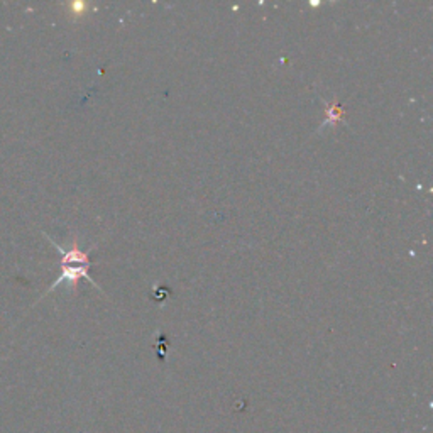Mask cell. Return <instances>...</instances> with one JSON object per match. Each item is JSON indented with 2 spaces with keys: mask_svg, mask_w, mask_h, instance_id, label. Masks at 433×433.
<instances>
[{
  "mask_svg": "<svg viewBox=\"0 0 433 433\" xmlns=\"http://www.w3.org/2000/svg\"><path fill=\"white\" fill-rule=\"evenodd\" d=\"M340 119H342V109L339 107V105L337 104L326 105V117H325L324 125H322V127H325V125H330V124L340 122Z\"/></svg>",
  "mask_w": 433,
  "mask_h": 433,
  "instance_id": "obj_2",
  "label": "cell"
},
{
  "mask_svg": "<svg viewBox=\"0 0 433 433\" xmlns=\"http://www.w3.org/2000/svg\"><path fill=\"white\" fill-rule=\"evenodd\" d=\"M53 246L62 252V276L55 281V284L49 288V291L58 288L62 283H70L71 286H77V283L82 278L89 279L92 286L97 288V290H100L98 284L95 283L89 275V269H90L89 252L80 249L77 246V242H75V244L71 246V249H68V250L63 249L59 244H56V242H53Z\"/></svg>",
  "mask_w": 433,
  "mask_h": 433,
  "instance_id": "obj_1",
  "label": "cell"
}]
</instances>
